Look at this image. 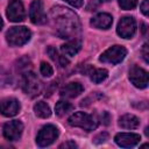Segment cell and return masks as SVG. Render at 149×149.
I'll return each mask as SVG.
<instances>
[{
    "mask_svg": "<svg viewBox=\"0 0 149 149\" xmlns=\"http://www.w3.org/2000/svg\"><path fill=\"white\" fill-rule=\"evenodd\" d=\"M51 12L56 13L55 24L57 26V34L62 38L73 37L79 28V23L76 14H73L68 8H63V7H55L52 8Z\"/></svg>",
    "mask_w": 149,
    "mask_h": 149,
    "instance_id": "6da1fadb",
    "label": "cell"
},
{
    "mask_svg": "<svg viewBox=\"0 0 149 149\" xmlns=\"http://www.w3.org/2000/svg\"><path fill=\"white\" fill-rule=\"evenodd\" d=\"M68 122L72 127H79L86 132H92L98 127V121L85 112H76L69 119Z\"/></svg>",
    "mask_w": 149,
    "mask_h": 149,
    "instance_id": "7a4b0ae2",
    "label": "cell"
},
{
    "mask_svg": "<svg viewBox=\"0 0 149 149\" xmlns=\"http://www.w3.org/2000/svg\"><path fill=\"white\" fill-rule=\"evenodd\" d=\"M31 37V33L28 28L21 26V27H12L7 34H6V40L7 43L10 47H21L26 44Z\"/></svg>",
    "mask_w": 149,
    "mask_h": 149,
    "instance_id": "3957f363",
    "label": "cell"
},
{
    "mask_svg": "<svg viewBox=\"0 0 149 149\" xmlns=\"http://www.w3.org/2000/svg\"><path fill=\"white\" fill-rule=\"evenodd\" d=\"M126 55H127V49L125 47L113 45L101 54V56L99 57V61L102 63H108V64H118L125 59Z\"/></svg>",
    "mask_w": 149,
    "mask_h": 149,
    "instance_id": "277c9868",
    "label": "cell"
},
{
    "mask_svg": "<svg viewBox=\"0 0 149 149\" xmlns=\"http://www.w3.org/2000/svg\"><path fill=\"white\" fill-rule=\"evenodd\" d=\"M59 132L54 125H47L38 132L36 137V143L38 147H48L56 141Z\"/></svg>",
    "mask_w": 149,
    "mask_h": 149,
    "instance_id": "5b68a950",
    "label": "cell"
},
{
    "mask_svg": "<svg viewBox=\"0 0 149 149\" xmlns=\"http://www.w3.org/2000/svg\"><path fill=\"white\" fill-rule=\"evenodd\" d=\"M29 19L34 24H44L48 21L47 14L41 0H34L29 7Z\"/></svg>",
    "mask_w": 149,
    "mask_h": 149,
    "instance_id": "8992f818",
    "label": "cell"
},
{
    "mask_svg": "<svg viewBox=\"0 0 149 149\" xmlns=\"http://www.w3.org/2000/svg\"><path fill=\"white\" fill-rule=\"evenodd\" d=\"M135 31H136V22L132 16H125L119 21L116 28V33L119 36L123 38H130L134 36Z\"/></svg>",
    "mask_w": 149,
    "mask_h": 149,
    "instance_id": "52a82bcc",
    "label": "cell"
},
{
    "mask_svg": "<svg viewBox=\"0 0 149 149\" xmlns=\"http://www.w3.org/2000/svg\"><path fill=\"white\" fill-rule=\"evenodd\" d=\"M7 17L12 22H21L26 17V12L21 0H10L7 7Z\"/></svg>",
    "mask_w": 149,
    "mask_h": 149,
    "instance_id": "ba28073f",
    "label": "cell"
},
{
    "mask_svg": "<svg viewBox=\"0 0 149 149\" xmlns=\"http://www.w3.org/2000/svg\"><path fill=\"white\" fill-rule=\"evenodd\" d=\"M129 79L134 86L146 88L148 86V72L140 66L134 65L129 71Z\"/></svg>",
    "mask_w": 149,
    "mask_h": 149,
    "instance_id": "9c48e42d",
    "label": "cell"
},
{
    "mask_svg": "<svg viewBox=\"0 0 149 149\" xmlns=\"http://www.w3.org/2000/svg\"><path fill=\"white\" fill-rule=\"evenodd\" d=\"M23 130V125L19 120L8 121L3 126V136L9 141H16L20 139Z\"/></svg>",
    "mask_w": 149,
    "mask_h": 149,
    "instance_id": "30bf717a",
    "label": "cell"
},
{
    "mask_svg": "<svg viewBox=\"0 0 149 149\" xmlns=\"http://www.w3.org/2000/svg\"><path fill=\"white\" fill-rule=\"evenodd\" d=\"M22 87H23L24 92L30 95H36L41 91V84L33 72H27L24 74L23 81H22Z\"/></svg>",
    "mask_w": 149,
    "mask_h": 149,
    "instance_id": "8fae6325",
    "label": "cell"
},
{
    "mask_svg": "<svg viewBox=\"0 0 149 149\" xmlns=\"http://www.w3.org/2000/svg\"><path fill=\"white\" fill-rule=\"evenodd\" d=\"M20 111V102L15 98H5L0 100V113L5 116H14Z\"/></svg>",
    "mask_w": 149,
    "mask_h": 149,
    "instance_id": "7c38bea8",
    "label": "cell"
},
{
    "mask_svg": "<svg viewBox=\"0 0 149 149\" xmlns=\"http://www.w3.org/2000/svg\"><path fill=\"white\" fill-rule=\"evenodd\" d=\"M114 140L115 143L122 148H132L140 142L141 137L139 134H134V133H119L115 135Z\"/></svg>",
    "mask_w": 149,
    "mask_h": 149,
    "instance_id": "4fadbf2b",
    "label": "cell"
},
{
    "mask_svg": "<svg viewBox=\"0 0 149 149\" xmlns=\"http://www.w3.org/2000/svg\"><path fill=\"white\" fill-rule=\"evenodd\" d=\"M113 17L108 13H99L92 17L91 24L98 29H108L112 26Z\"/></svg>",
    "mask_w": 149,
    "mask_h": 149,
    "instance_id": "5bb4252c",
    "label": "cell"
},
{
    "mask_svg": "<svg viewBox=\"0 0 149 149\" xmlns=\"http://www.w3.org/2000/svg\"><path fill=\"white\" fill-rule=\"evenodd\" d=\"M84 91V87L79 83H69L61 88V95L63 98H76Z\"/></svg>",
    "mask_w": 149,
    "mask_h": 149,
    "instance_id": "9a60e30c",
    "label": "cell"
},
{
    "mask_svg": "<svg viewBox=\"0 0 149 149\" xmlns=\"http://www.w3.org/2000/svg\"><path fill=\"white\" fill-rule=\"evenodd\" d=\"M140 125V120L137 116L133 114H125L119 119V126L125 129H135Z\"/></svg>",
    "mask_w": 149,
    "mask_h": 149,
    "instance_id": "2e32d148",
    "label": "cell"
},
{
    "mask_svg": "<svg viewBox=\"0 0 149 149\" xmlns=\"http://www.w3.org/2000/svg\"><path fill=\"white\" fill-rule=\"evenodd\" d=\"M80 48H81L80 42L77 41V40H72V41H69V42H66L65 44H63L62 48H61V50H62V52H63L65 56L72 57V56L77 55V54L79 52Z\"/></svg>",
    "mask_w": 149,
    "mask_h": 149,
    "instance_id": "e0dca14e",
    "label": "cell"
},
{
    "mask_svg": "<svg viewBox=\"0 0 149 149\" xmlns=\"http://www.w3.org/2000/svg\"><path fill=\"white\" fill-rule=\"evenodd\" d=\"M34 112L35 114L38 116V118H42V119H45V118H49L51 115V109L50 107L47 105V102L44 101H38L34 105Z\"/></svg>",
    "mask_w": 149,
    "mask_h": 149,
    "instance_id": "ac0fdd59",
    "label": "cell"
},
{
    "mask_svg": "<svg viewBox=\"0 0 149 149\" xmlns=\"http://www.w3.org/2000/svg\"><path fill=\"white\" fill-rule=\"evenodd\" d=\"M72 109H73V106L65 100H59L55 106V112L58 116H63V115L70 113Z\"/></svg>",
    "mask_w": 149,
    "mask_h": 149,
    "instance_id": "d6986e66",
    "label": "cell"
},
{
    "mask_svg": "<svg viewBox=\"0 0 149 149\" xmlns=\"http://www.w3.org/2000/svg\"><path fill=\"white\" fill-rule=\"evenodd\" d=\"M108 76L107 70L105 69H95L91 72V80L95 84H99L101 81H104Z\"/></svg>",
    "mask_w": 149,
    "mask_h": 149,
    "instance_id": "ffe728a7",
    "label": "cell"
},
{
    "mask_svg": "<svg viewBox=\"0 0 149 149\" xmlns=\"http://www.w3.org/2000/svg\"><path fill=\"white\" fill-rule=\"evenodd\" d=\"M40 71H41L42 76H44V77H51L52 73H54L52 66H51L49 63H47V62H42V63H41Z\"/></svg>",
    "mask_w": 149,
    "mask_h": 149,
    "instance_id": "44dd1931",
    "label": "cell"
},
{
    "mask_svg": "<svg viewBox=\"0 0 149 149\" xmlns=\"http://www.w3.org/2000/svg\"><path fill=\"white\" fill-rule=\"evenodd\" d=\"M119 5L122 9L129 10L135 8V6L137 5V0H119Z\"/></svg>",
    "mask_w": 149,
    "mask_h": 149,
    "instance_id": "7402d4cb",
    "label": "cell"
},
{
    "mask_svg": "<svg viewBox=\"0 0 149 149\" xmlns=\"http://www.w3.org/2000/svg\"><path fill=\"white\" fill-rule=\"evenodd\" d=\"M108 140V134L107 133H100V134H98L95 137H94V143H102V142H105V141H107Z\"/></svg>",
    "mask_w": 149,
    "mask_h": 149,
    "instance_id": "603a6c76",
    "label": "cell"
},
{
    "mask_svg": "<svg viewBox=\"0 0 149 149\" xmlns=\"http://www.w3.org/2000/svg\"><path fill=\"white\" fill-rule=\"evenodd\" d=\"M47 51H48V55L50 56V58H51V59H54V61H58L59 56H58V52H57V50H56L55 48L49 47Z\"/></svg>",
    "mask_w": 149,
    "mask_h": 149,
    "instance_id": "cb8c5ba5",
    "label": "cell"
},
{
    "mask_svg": "<svg viewBox=\"0 0 149 149\" xmlns=\"http://www.w3.org/2000/svg\"><path fill=\"white\" fill-rule=\"evenodd\" d=\"M142 55H143V59L146 63H149V47L148 44H143L142 47Z\"/></svg>",
    "mask_w": 149,
    "mask_h": 149,
    "instance_id": "d4e9b609",
    "label": "cell"
},
{
    "mask_svg": "<svg viewBox=\"0 0 149 149\" xmlns=\"http://www.w3.org/2000/svg\"><path fill=\"white\" fill-rule=\"evenodd\" d=\"M141 10L146 16L148 15V13H149V0H143V2L141 3Z\"/></svg>",
    "mask_w": 149,
    "mask_h": 149,
    "instance_id": "484cf974",
    "label": "cell"
},
{
    "mask_svg": "<svg viewBox=\"0 0 149 149\" xmlns=\"http://www.w3.org/2000/svg\"><path fill=\"white\" fill-rule=\"evenodd\" d=\"M64 1H66L68 3H70L71 6H73V7H81L83 6V3H84V1L83 0H64Z\"/></svg>",
    "mask_w": 149,
    "mask_h": 149,
    "instance_id": "4316f807",
    "label": "cell"
},
{
    "mask_svg": "<svg viewBox=\"0 0 149 149\" xmlns=\"http://www.w3.org/2000/svg\"><path fill=\"white\" fill-rule=\"evenodd\" d=\"M58 148H77V144H76L73 141H68V142H65V143L59 144Z\"/></svg>",
    "mask_w": 149,
    "mask_h": 149,
    "instance_id": "83f0119b",
    "label": "cell"
},
{
    "mask_svg": "<svg viewBox=\"0 0 149 149\" xmlns=\"http://www.w3.org/2000/svg\"><path fill=\"white\" fill-rule=\"evenodd\" d=\"M101 120H102V123H104V125H108V123H109V120H111L109 114H108L107 112H104L102 115H101Z\"/></svg>",
    "mask_w": 149,
    "mask_h": 149,
    "instance_id": "f1b7e54d",
    "label": "cell"
},
{
    "mask_svg": "<svg viewBox=\"0 0 149 149\" xmlns=\"http://www.w3.org/2000/svg\"><path fill=\"white\" fill-rule=\"evenodd\" d=\"M2 26H3V21H2V19H1V16H0V30L2 29Z\"/></svg>",
    "mask_w": 149,
    "mask_h": 149,
    "instance_id": "f546056e",
    "label": "cell"
},
{
    "mask_svg": "<svg viewBox=\"0 0 149 149\" xmlns=\"http://www.w3.org/2000/svg\"><path fill=\"white\" fill-rule=\"evenodd\" d=\"M142 31H143V34L146 33V24L144 23H142Z\"/></svg>",
    "mask_w": 149,
    "mask_h": 149,
    "instance_id": "4dcf8cb0",
    "label": "cell"
},
{
    "mask_svg": "<svg viewBox=\"0 0 149 149\" xmlns=\"http://www.w3.org/2000/svg\"><path fill=\"white\" fill-rule=\"evenodd\" d=\"M99 2H107V1H109V0H98Z\"/></svg>",
    "mask_w": 149,
    "mask_h": 149,
    "instance_id": "1f68e13d",
    "label": "cell"
}]
</instances>
